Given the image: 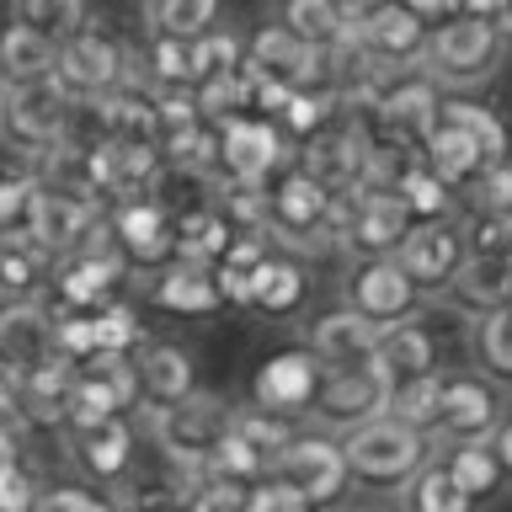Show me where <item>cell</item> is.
<instances>
[{"instance_id":"f907efd6","label":"cell","mask_w":512,"mask_h":512,"mask_svg":"<svg viewBox=\"0 0 512 512\" xmlns=\"http://www.w3.org/2000/svg\"><path fill=\"white\" fill-rule=\"evenodd\" d=\"M38 512H118V496L86 486V480H59V486H43Z\"/></svg>"},{"instance_id":"9f6ffc18","label":"cell","mask_w":512,"mask_h":512,"mask_svg":"<svg viewBox=\"0 0 512 512\" xmlns=\"http://www.w3.org/2000/svg\"><path fill=\"white\" fill-rule=\"evenodd\" d=\"M486 443H491L496 464H502V475L512 480V411H502V422H496V427L486 432Z\"/></svg>"},{"instance_id":"44dd1931","label":"cell","mask_w":512,"mask_h":512,"mask_svg":"<svg viewBox=\"0 0 512 512\" xmlns=\"http://www.w3.org/2000/svg\"><path fill=\"white\" fill-rule=\"evenodd\" d=\"M347 32L379 70H416L422 54H427V32L432 27L416 11L400 6V0H384V6H374L363 22H352Z\"/></svg>"},{"instance_id":"1f68e13d","label":"cell","mask_w":512,"mask_h":512,"mask_svg":"<svg viewBox=\"0 0 512 512\" xmlns=\"http://www.w3.org/2000/svg\"><path fill=\"white\" fill-rule=\"evenodd\" d=\"M507 294H512V256L470 251L443 299H454V310H464V315H486V310H496V304H507Z\"/></svg>"},{"instance_id":"2e32d148","label":"cell","mask_w":512,"mask_h":512,"mask_svg":"<svg viewBox=\"0 0 512 512\" xmlns=\"http://www.w3.org/2000/svg\"><path fill=\"white\" fill-rule=\"evenodd\" d=\"M107 240L112 251L128 262V272L150 278L155 267H166L176 246H171V214L155 198H123L107 203Z\"/></svg>"},{"instance_id":"f6af8a7d","label":"cell","mask_w":512,"mask_h":512,"mask_svg":"<svg viewBox=\"0 0 512 512\" xmlns=\"http://www.w3.org/2000/svg\"><path fill=\"white\" fill-rule=\"evenodd\" d=\"M230 427H235L240 438H246V443L256 448V454L267 459V470H272V459L283 454V443L294 438V427H299V422H288V416H278V411H262V406H251V400H246V406H235Z\"/></svg>"},{"instance_id":"ffe728a7","label":"cell","mask_w":512,"mask_h":512,"mask_svg":"<svg viewBox=\"0 0 512 512\" xmlns=\"http://www.w3.org/2000/svg\"><path fill=\"white\" fill-rule=\"evenodd\" d=\"M438 107H443V91L432 86L422 70H395L374 96H368L374 123L384 128V134L416 144V150H422V139L432 134V123H438Z\"/></svg>"},{"instance_id":"d590c367","label":"cell","mask_w":512,"mask_h":512,"mask_svg":"<svg viewBox=\"0 0 512 512\" xmlns=\"http://www.w3.org/2000/svg\"><path fill=\"white\" fill-rule=\"evenodd\" d=\"M443 470L454 475V486H459L464 496H475V502H491V496H502V486H507V475H502V464H496V454H491L486 438L448 443V448H443Z\"/></svg>"},{"instance_id":"ee69618b","label":"cell","mask_w":512,"mask_h":512,"mask_svg":"<svg viewBox=\"0 0 512 512\" xmlns=\"http://www.w3.org/2000/svg\"><path fill=\"white\" fill-rule=\"evenodd\" d=\"M91 326H96V358H128L134 352V342L144 336L139 315L128 299H107L91 310Z\"/></svg>"},{"instance_id":"11a10c76","label":"cell","mask_w":512,"mask_h":512,"mask_svg":"<svg viewBox=\"0 0 512 512\" xmlns=\"http://www.w3.org/2000/svg\"><path fill=\"white\" fill-rule=\"evenodd\" d=\"M32 182H38V171H32V166H27V171H0V235H6V230H22Z\"/></svg>"},{"instance_id":"5bb4252c","label":"cell","mask_w":512,"mask_h":512,"mask_svg":"<svg viewBox=\"0 0 512 512\" xmlns=\"http://www.w3.org/2000/svg\"><path fill=\"white\" fill-rule=\"evenodd\" d=\"M246 70L272 80L283 91H304V86H326V54L310 48L304 38H294L278 16L256 22L246 32Z\"/></svg>"},{"instance_id":"6f0895ef","label":"cell","mask_w":512,"mask_h":512,"mask_svg":"<svg viewBox=\"0 0 512 512\" xmlns=\"http://www.w3.org/2000/svg\"><path fill=\"white\" fill-rule=\"evenodd\" d=\"M400 6L416 11V16H422V22L432 27V22H443V16H454V11H459V0H400Z\"/></svg>"},{"instance_id":"60d3db41","label":"cell","mask_w":512,"mask_h":512,"mask_svg":"<svg viewBox=\"0 0 512 512\" xmlns=\"http://www.w3.org/2000/svg\"><path fill=\"white\" fill-rule=\"evenodd\" d=\"M54 54H59L54 38H43V32H32V27H22V22L6 16V27H0V64H6L11 80L48 75L54 70Z\"/></svg>"},{"instance_id":"7a4b0ae2","label":"cell","mask_w":512,"mask_h":512,"mask_svg":"<svg viewBox=\"0 0 512 512\" xmlns=\"http://www.w3.org/2000/svg\"><path fill=\"white\" fill-rule=\"evenodd\" d=\"M342 454H347V475L363 491H400L406 480L432 459V438L422 427L400 422V416L379 411L368 422L342 432Z\"/></svg>"},{"instance_id":"d6a6232c","label":"cell","mask_w":512,"mask_h":512,"mask_svg":"<svg viewBox=\"0 0 512 512\" xmlns=\"http://www.w3.org/2000/svg\"><path fill=\"white\" fill-rule=\"evenodd\" d=\"M422 166H427L432 176H438V182H448L454 192H464L480 171H486V160H480L475 139L464 134L459 123L438 118V123H432V134L422 139Z\"/></svg>"},{"instance_id":"681fc988","label":"cell","mask_w":512,"mask_h":512,"mask_svg":"<svg viewBox=\"0 0 512 512\" xmlns=\"http://www.w3.org/2000/svg\"><path fill=\"white\" fill-rule=\"evenodd\" d=\"M219 214L230 219V230H267V187L251 182H219Z\"/></svg>"},{"instance_id":"f546056e","label":"cell","mask_w":512,"mask_h":512,"mask_svg":"<svg viewBox=\"0 0 512 512\" xmlns=\"http://www.w3.org/2000/svg\"><path fill=\"white\" fill-rule=\"evenodd\" d=\"M192 480H198V470H182L166 454H160L155 470H134L128 464V475L118 480V512H176Z\"/></svg>"},{"instance_id":"ab89813d","label":"cell","mask_w":512,"mask_h":512,"mask_svg":"<svg viewBox=\"0 0 512 512\" xmlns=\"http://www.w3.org/2000/svg\"><path fill=\"white\" fill-rule=\"evenodd\" d=\"M6 16L32 27V32H43V38L64 43L70 32H80L91 22V0H6Z\"/></svg>"},{"instance_id":"ba28073f","label":"cell","mask_w":512,"mask_h":512,"mask_svg":"<svg viewBox=\"0 0 512 512\" xmlns=\"http://www.w3.org/2000/svg\"><path fill=\"white\" fill-rule=\"evenodd\" d=\"M342 304H352L374 326H400L427 310V294L411 283V272L395 256H347L342 267Z\"/></svg>"},{"instance_id":"f5cc1de1","label":"cell","mask_w":512,"mask_h":512,"mask_svg":"<svg viewBox=\"0 0 512 512\" xmlns=\"http://www.w3.org/2000/svg\"><path fill=\"white\" fill-rule=\"evenodd\" d=\"M246 512H320V507H310L283 475L267 470L262 480H251V486H246Z\"/></svg>"},{"instance_id":"91938a15","label":"cell","mask_w":512,"mask_h":512,"mask_svg":"<svg viewBox=\"0 0 512 512\" xmlns=\"http://www.w3.org/2000/svg\"><path fill=\"white\" fill-rule=\"evenodd\" d=\"M374 6H384V0H331V11L342 16L347 27H352V22H363V16L374 11Z\"/></svg>"},{"instance_id":"7c38bea8","label":"cell","mask_w":512,"mask_h":512,"mask_svg":"<svg viewBox=\"0 0 512 512\" xmlns=\"http://www.w3.org/2000/svg\"><path fill=\"white\" fill-rule=\"evenodd\" d=\"M123 59H128V43H118L112 32H102L96 22H86L80 32H70V38L59 43L54 80L70 91V102L107 96V91H118V80H123Z\"/></svg>"},{"instance_id":"6da1fadb","label":"cell","mask_w":512,"mask_h":512,"mask_svg":"<svg viewBox=\"0 0 512 512\" xmlns=\"http://www.w3.org/2000/svg\"><path fill=\"white\" fill-rule=\"evenodd\" d=\"M502 59H507V43H502V32H496L491 16L454 11V16H443V22H432L427 54L416 70H422L443 96H475L480 86L496 80Z\"/></svg>"},{"instance_id":"5b68a950","label":"cell","mask_w":512,"mask_h":512,"mask_svg":"<svg viewBox=\"0 0 512 512\" xmlns=\"http://www.w3.org/2000/svg\"><path fill=\"white\" fill-rule=\"evenodd\" d=\"M230 416H235V406L224 395L187 390L182 400H171V406H160V411H139V427H150V438L166 459L203 475V459L214 454V443L230 432Z\"/></svg>"},{"instance_id":"8d00e7d4","label":"cell","mask_w":512,"mask_h":512,"mask_svg":"<svg viewBox=\"0 0 512 512\" xmlns=\"http://www.w3.org/2000/svg\"><path fill=\"white\" fill-rule=\"evenodd\" d=\"M470 352H475V368H480L491 384L512 390V304H496V310L475 315Z\"/></svg>"},{"instance_id":"6125c7cd","label":"cell","mask_w":512,"mask_h":512,"mask_svg":"<svg viewBox=\"0 0 512 512\" xmlns=\"http://www.w3.org/2000/svg\"><path fill=\"white\" fill-rule=\"evenodd\" d=\"M496 32H502V43L512 48V0H502V11H496Z\"/></svg>"},{"instance_id":"74e56055","label":"cell","mask_w":512,"mask_h":512,"mask_svg":"<svg viewBox=\"0 0 512 512\" xmlns=\"http://www.w3.org/2000/svg\"><path fill=\"white\" fill-rule=\"evenodd\" d=\"M395 496H400V512H480L475 496H464L454 486V475L443 470V459H427Z\"/></svg>"},{"instance_id":"db71d44e","label":"cell","mask_w":512,"mask_h":512,"mask_svg":"<svg viewBox=\"0 0 512 512\" xmlns=\"http://www.w3.org/2000/svg\"><path fill=\"white\" fill-rule=\"evenodd\" d=\"M464 240L480 256H512V214H464Z\"/></svg>"},{"instance_id":"52a82bcc","label":"cell","mask_w":512,"mask_h":512,"mask_svg":"<svg viewBox=\"0 0 512 512\" xmlns=\"http://www.w3.org/2000/svg\"><path fill=\"white\" fill-rule=\"evenodd\" d=\"M326 219H331V192L310 171L283 166L267 182V235L283 251H326L331 246Z\"/></svg>"},{"instance_id":"7402d4cb","label":"cell","mask_w":512,"mask_h":512,"mask_svg":"<svg viewBox=\"0 0 512 512\" xmlns=\"http://www.w3.org/2000/svg\"><path fill=\"white\" fill-rule=\"evenodd\" d=\"M128 368H134L139 384V411H160L187 390H198V358L171 336H139L134 352H128Z\"/></svg>"},{"instance_id":"e575fe53","label":"cell","mask_w":512,"mask_h":512,"mask_svg":"<svg viewBox=\"0 0 512 512\" xmlns=\"http://www.w3.org/2000/svg\"><path fill=\"white\" fill-rule=\"evenodd\" d=\"M438 118L459 123L464 134L475 139V150L486 166H496V160H512V128L502 123V112H491L486 102H475V96H443Z\"/></svg>"},{"instance_id":"7dc6e473","label":"cell","mask_w":512,"mask_h":512,"mask_svg":"<svg viewBox=\"0 0 512 512\" xmlns=\"http://www.w3.org/2000/svg\"><path fill=\"white\" fill-rule=\"evenodd\" d=\"M331 112H336V91H331V86H304V91H288V96H283L278 128L299 144V139H310L315 128L331 118Z\"/></svg>"},{"instance_id":"cb8c5ba5","label":"cell","mask_w":512,"mask_h":512,"mask_svg":"<svg viewBox=\"0 0 512 512\" xmlns=\"http://www.w3.org/2000/svg\"><path fill=\"white\" fill-rule=\"evenodd\" d=\"M64 448H70V464L96 486H118L134 464L139 448V411L134 416H107L96 427H70L64 432Z\"/></svg>"},{"instance_id":"7bdbcfd3","label":"cell","mask_w":512,"mask_h":512,"mask_svg":"<svg viewBox=\"0 0 512 512\" xmlns=\"http://www.w3.org/2000/svg\"><path fill=\"white\" fill-rule=\"evenodd\" d=\"M400 203H406V214H411V224H432V219H464V198L448 182H438L427 166H416L411 176H406V187L395 192Z\"/></svg>"},{"instance_id":"603a6c76","label":"cell","mask_w":512,"mask_h":512,"mask_svg":"<svg viewBox=\"0 0 512 512\" xmlns=\"http://www.w3.org/2000/svg\"><path fill=\"white\" fill-rule=\"evenodd\" d=\"M144 299L171 320H214V315H224V294L214 283V267L187 262V256H171L166 267H155L150 278H144Z\"/></svg>"},{"instance_id":"f35d334b","label":"cell","mask_w":512,"mask_h":512,"mask_svg":"<svg viewBox=\"0 0 512 512\" xmlns=\"http://www.w3.org/2000/svg\"><path fill=\"white\" fill-rule=\"evenodd\" d=\"M224 0H144V32L155 38H198L219 22Z\"/></svg>"},{"instance_id":"9a60e30c","label":"cell","mask_w":512,"mask_h":512,"mask_svg":"<svg viewBox=\"0 0 512 512\" xmlns=\"http://www.w3.org/2000/svg\"><path fill=\"white\" fill-rule=\"evenodd\" d=\"M294 166L310 171L326 192H352L358 187V171H363V128L358 118L336 102V112L315 128L310 139L294 144Z\"/></svg>"},{"instance_id":"d4e9b609","label":"cell","mask_w":512,"mask_h":512,"mask_svg":"<svg viewBox=\"0 0 512 512\" xmlns=\"http://www.w3.org/2000/svg\"><path fill=\"white\" fill-rule=\"evenodd\" d=\"M406 235H411V214L395 192H352L336 246H342V256H395Z\"/></svg>"},{"instance_id":"4fadbf2b","label":"cell","mask_w":512,"mask_h":512,"mask_svg":"<svg viewBox=\"0 0 512 512\" xmlns=\"http://www.w3.org/2000/svg\"><path fill=\"white\" fill-rule=\"evenodd\" d=\"M299 347H310L320 368H368L379 352V326L336 299L299 315Z\"/></svg>"},{"instance_id":"816d5d0a","label":"cell","mask_w":512,"mask_h":512,"mask_svg":"<svg viewBox=\"0 0 512 512\" xmlns=\"http://www.w3.org/2000/svg\"><path fill=\"white\" fill-rule=\"evenodd\" d=\"M38 496H43V480L32 475L27 454L0 464V512H38Z\"/></svg>"},{"instance_id":"836d02e7","label":"cell","mask_w":512,"mask_h":512,"mask_svg":"<svg viewBox=\"0 0 512 512\" xmlns=\"http://www.w3.org/2000/svg\"><path fill=\"white\" fill-rule=\"evenodd\" d=\"M235 75H246V32L214 22L192 38V91L219 86V80H235Z\"/></svg>"},{"instance_id":"b9f144b4","label":"cell","mask_w":512,"mask_h":512,"mask_svg":"<svg viewBox=\"0 0 512 512\" xmlns=\"http://www.w3.org/2000/svg\"><path fill=\"white\" fill-rule=\"evenodd\" d=\"M278 22L310 48H320V54H331L347 32V22L331 11V0H278Z\"/></svg>"},{"instance_id":"bcb514c9","label":"cell","mask_w":512,"mask_h":512,"mask_svg":"<svg viewBox=\"0 0 512 512\" xmlns=\"http://www.w3.org/2000/svg\"><path fill=\"white\" fill-rule=\"evenodd\" d=\"M203 475L230 480V486H251V480H262V475H267V459L256 454V448L230 427V432H224V438L214 443V454L203 459Z\"/></svg>"},{"instance_id":"83f0119b","label":"cell","mask_w":512,"mask_h":512,"mask_svg":"<svg viewBox=\"0 0 512 512\" xmlns=\"http://www.w3.org/2000/svg\"><path fill=\"white\" fill-rule=\"evenodd\" d=\"M374 368L384 374V384H411V379H427L438 374V336L427 331V320H400V326H384L379 331V352H374Z\"/></svg>"},{"instance_id":"be15d7a7","label":"cell","mask_w":512,"mask_h":512,"mask_svg":"<svg viewBox=\"0 0 512 512\" xmlns=\"http://www.w3.org/2000/svg\"><path fill=\"white\" fill-rule=\"evenodd\" d=\"M6 86H11V75H6V64H0V96H6Z\"/></svg>"},{"instance_id":"30bf717a","label":"cell","mask_w":512,"mask_h":512,"mask_svg":"<svg viewBox=\"0 0 512 512\" xmlns=\"http://www.w3.org/2000/svg\"><path fill=\"white\" fill-rule=\"evenodd\" d=\"M507 400L502 384H491L480 368H454L443 374L438 368V400H432V443H464V438H486V432L502 422Z\"/></svg>"},{"instance_id":"8992f818","label":"cell","mask_w":512,"mask_h":512,"mask_svg":"<svg viewBox=\"0 0 512 512\" xmlns=\"http://www.w3.org/2000/svg\"><path fill=\"white\" fill-rule=\"evenodd\" d=\"M22 230L38 240L48 256H70V251H86V246H96V240H107V208L80 198V192H70V187L32 182Z\"/></svg>"},{"instance_id":"3957f363","label":"cell","mask_w":512,"mask_h":512,"mask_svg":"<svg viewBox=\"0 0 512 512\" xmlns=\"http://www.w3.org/2000/svg\"><path fill=\"white\" fill-rule=\"evenodd\" d=\"M64 123H70V91L54 80V70L11 80L0 96V144L16 160H43L64 139Z\"/></svg>"},{"instance_id":"680465c9","label":"cell","mask_w":512,"mask_h":512,"mask_svg":"<svg viewBox=\"0 0 512 512\" xmlns=\"http://www.w3.org/2000/svg\"><path fill=\"white\" fill-rule=\"evenodd\" d=\"M27 448H22V427L16 422H0V464H11V459H22Z\"/></svg>"},{"instance_id":"d6986e66","label":"cell","mask_w":512,"mask_h":512,"mask_svg":"<svg viewBox=\"0 0 512 512\" xmlns=\"http://www.w3.org/2000/svg\"><path fill=\"white\" fill-rule=\"evenodd\" d=\"M384 400H390V384H384V374L374 363H368V368H326V379H320V390H315L304 422H315V427H326V432L342 438L347 427L379 416Z\"/></svg>"},{"instance_id":"9c48e42d","label":"cell","mask_w":512,"mask_h":512,"mask_svg":"<svg viewBox=\"0 0 512 512\" xmlns=\"http://www.w3.org/2000/svg\"><path fill=\"white\" fill-rule=\"evenodd\" d=\"M272 475H283L310 507L331 512L347 496L352 475H347V454L342 438L326 427H294V438L283 443V454L272 459Z\"/></svg>"},{"instance_id":"94428289","label":"cell","mask_w":512,"mask_h":512,"mask_svg":"<svg viewBox=\"0 0 512 512\" xmlns=\"http://www.w3.org/2000/svg\"><path fill=\"white\" fill-rule=\"evenodd\" d=\"M459 11H464V16H491V22H496L502 0H459Z\"/></svg>"},{"instance_id":"4dcf8cb0","label":"cell","mask_w":512,"mask_h":512,"mask_svg":"<svg viewBox=\"0 0 512 512\" xmlns=\"http://www.w3.org/2000/svg\"><path fill=\"white\" fill-rule=\"evenodd\" d=\"M75 379H80V368L70 358H59V352L48 363L27 368L22 374V427H59Z\"/></svg>"},{"instance_id":"4316f807","label":"cell","mask_w":512,"mask_h":512,"mask_svg":"<svg viewBox=\"0 0 512 512\" xmlns=\"http://www.w3.org/2000/svg\"><path fill=\"white\" fill-rule=\"evenodd\" d=\"M54 358V310L48 299H16L0 310V363L11 374H27Z\"/></svg>"},{"instance_id":"484cf974","label":"cell","mask_w":512,"mask_h":512,"mask_svg":"<svg viewBox=\"0 0 512 512\" xmlns=\"http://www.w3.org/2000/svg\"><path fill=\"white\" fill-rule=\"evenodd\" d=\"M246 310L256 320H267V326H288V320H299L310 310V272H304L299 256H288V251L267 256L262 272H256V283H251Z\"/></svg>"},{"instance_id":"8fae6325","label":"cell","mask_w":512,"mask_h":512,"mask_svg":"<svg viewBox=\"0 0 512 512\" xmlns=\"http://www.w3.org/2000/svg\"><path fill=\"white\" fill-rule=\"evenodd\" d=\"M128 278H134V272H128V262L112 251V240H96L86 251L54 256L43 299L54 304V310H96V304H107V299H123Z\"/></svg>"},{"instance_id":"ac0fdd59","label":"cell","mask_w":512,"mask_h":512,"mask_svg":"<svg viewBox=\"0 0 512 512\" xmlns=\"http://www.w3.org/2000/svg\"><path fill=\"white\" fill-rule=\"evenodd\" d=\"M470 256V240H464V219H432V224H411V235L400 240L395 262L411 272V283L422 288L427 299H443L454 272Z\"/></svg>"},{"instance_id":"277c9868","label":"cell","mask_w":512,"mask_h":512,"mask_svg":"<svg viewBox=\"0 0 512 512\" xmlns=\"http://www.w3.org/2000/svg\"><path fill=\"white\" fill-rule=\"evenodd\" d=\"M283 166H294V139L278 128V118H262V112H224V118H214L219 182L267 187Z\"/></svg>"},{"instance_id":"f1b7e54d","label":"cell","mask_w":512,"mask_h":512,"mask_svg":"<svg viewBox=\"0 0 512 512\" xmlns=\"http://www.w3.org/2000/svg\"><path fill=\"white\" fill-rule=\"evenodd\" d=\"M54 256H48L27 230H6L0 235V310L16 299H43Z\"/></svg>"},{"instance_id":"e0dca14e","label":"cell","mask_w":512,"mask_h":512,"mask_svg":"<svg viewBox=\"0 0 512 512\" xmlns=\"http://www.w3.org/2000/svg\"><path fill=\"white\" fill-rule=\"evenodd\" d=\"M320 379H326V368H320V358L310 347H283V352H272V358L256 363L251 406L278 411V416H288V422H304V416H310V400L320 390Z\"/></svg>"},{"instance_id":"c3c4849f","label":"cell","mask_w":512,"mask_h":512,"mask_svg":"<svg viewBox=\"0 0 512 512\" xmlns=\"http://www.w3.org/2000/svg\"><path fill=\"white\" fill-rule=\"evenodd\" d=\"M464 214H512V160H496L459 192Z\"/></svg>"}]
</instances>
